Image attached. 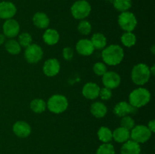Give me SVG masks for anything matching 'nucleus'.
<instances>
[{
    "label": "nucleus",
    "instance_id": "33",
    "mask_svg": "<svg viewBox=\"0 0 155 154\" xmlns=\"http://www.w3.org/2000/svg\"><path fill=\"white\" fill-rule=\"evenodd\" d=\"M98 97H100L101 99L103 100V101H107V100L110 99V98L112 97L111 89L107 88L106 87L100 88L99 95H98Z\"/></svg>",
    "mask_w": 155,
    "mask_h": 154
},
{
    "label": "nucleus",
    "instance_id": "31",
    "mask_svg": "<svg viewBox=\"0 0 155 154\" xmlns=\"http://www.w3.org/2000/svg\"><path fill=\"white\" fill-rule=\"evenodd\" d=\"M120 125L123 128H125L129 131H131L136 125H135V121L133 120L131 116H126L122 117V119L120 121Z\"/></svg>",
    "mask_w": 155,
    "mask_h": 154
},
{
    "label": "nucleus",
    "instance_id": "13",
    "mask_svg": "<svg viewBox=\"0 0 155 154\" xmlns=\"http://www.w3.org/2000/svg\"><path fill=\"white\" fill-rule=\"evenodd\" d=\"M17 12V8L11 2H0V18L5 20L12 19Z\"/></svg>",
    "mask_w": 155,
    "mask_h": 154
},
{
    "label": "nucleus",
    "instance_id": "2",
    "mask_svg": "<svg viewBox=\"0 0 155 154\" xmlns=\"http://www.w3.org/2000/svg\"><path fill=\"white\" fill-rule=\"evenodd\" d=\"M150 67L145 63H141L135 65L131 72V78L133 82L137 85H144L151 78Z\"/></svg>",
    "mask_w": 155,
    "mask_h": 154
},
{
    "label": "nucleus",
    "instance_id": "35",
    "mask_svg": "<svg viewBox=\"0 0 155 154\" xmlns=\"http://www.w3.org/2000/svg\"><path fill=\"white\" fill-rule=\"evenodd\" d=\"M148 129L151 131V132H154L155 131V121L154 120H151L148 122Z\"/></svg>",
    "mask_w": 155,
    "mask_h": 154
},
{
    "label": "nucleus",
    "instance_id": "38",
    "mask_svg": "<svg viewBox=\"0 0 155 154\" xmlns=\"http://www.w3.org/2000/svg\"><path fill=\"white\" fill-rule=\"evenodd\" d=\"M107 2H112L113 3V2H114V0H107Z\"/></svg>",
    "mask_w": 155,
    "mask_h": 154
},
{
    "label": "nucleus",
    "instance_id": "1",
    "mask_svg": "<svg viewBox=\"0 0 155 154\" xmlns=\"http://www.w3.org/2000/svg\"><path fill=\"white\" fill-rule=\"evenodd\" d=\"M101 57L105 64L116 66L120 64L124 59V49L118 45H110L103 49Z\"/></svg>",
    "mask_w": 155,
    "mask_h": 154
},
{
    "label": "nucleus",
    "instance_id": "30",
    "mask_svg": "<svg viewBox=\"0 0 155 154\" xmlns=\"http://www.w3.org/2000/svg\"><path fill=\"white\" fill-rule=\"evenodd\" d=\"M78 31L81 33L82 35H89L92 31V25L90 23L87 21L82 20L78 24Z\"/></svg>",
    "mask_w": 155,
    "mask_h": 154
},
{
    "label": "nucleus",
    "instance_id": "9",
    "mask_svg": "<svg viewBox=\"0 0 155 154\" xmlns=\"http://www.w3.org/2000/svg\"><path fill=\"white\" fill-rule=\"evenodd\" d=\"M121 78L119 74L114 71H107L102 75V82L104 87L110 89H114L120 85Z\"/></svg>",
    "mask_w": 155,
    "mask_h": 154
},
{
    "label": "nucleus",
    "instance_id": "21",
    "mask_svg": "<svg viewBox=\"0 0 155 154\" xmlns=\"http://www.w3.org/2000/svg\"><path fill=\"white\" fill-rule=\"evenodd\" d=\"M90 112L96 118H103L107 114V109L105 104L101 102H95L92 104Z\"/></svg>",
    "mask_w": 155,
    "mask_h": 154
},
{
    "label": "nucleus",
    "instance_id": "7",
    "mask_svg": "<svg viewBox=\"0 0 155 154\" xmlns=\"http://www.w3.org/2000/svg\"><path fill=\"white\" fill-rule=\"evenodd\" d=\"M118 24L124 31L133 32L137 26V19L132 12H121L118 17Z\"/></svg>",
    "mask_w": 155,
    "mask_h": 154
},
{
    "label": "nucleus",
    "instance_id": "5",
    "mask_svg": "<svg viewBox=\"0 0 155 154\" xmlns=\"http://www.w3.org/2000/svg\"><path fill=\"white\" fill-rule=\"evenodd\" d=\"M92 8L90 4L86 0H78L73 4L71 7V14L77 20H83L90 14Z\"/></svg>",
    "mask_w": 155,
    "mask_h": 154
},
{
    "label": "nucleus",
    "instance_id": "3",
    "mask_svg": "<svg viewBox=\"0 0 155 154\" xmlns=\"http://www.w3.org/2000/svg\"><path fill=\"white\" fill-rule=\"evenodd\" d=\"M151 93L145 88H139L133 90L129 96V103L136 109L144 107L151 101Z\"/></svg>",
    "mask_w": 155,
    "mask_h": 154
},
{
    "label": "nucleus",
    "instance_id": "27",
    "mask_svg": "<svg viewBox=\"0 0 155 154\" xmlns=\"http://www.w3.org/2000/svg\"><path fill=\"white\" fill-rule=\"evenodd\" d=\"M113 5L118 11H127L132 7V0H114Z\"/></svg>",
    "mask_w": 155,
    "mask_h": 154
},
{
    "label": "nucleus",
    "instance_id": "14",
    "mask_svg": "<svg viewBox=\"0 0 155 154\" xmlns=\"http://www.w3.org/2000/svg\"><path fill=\"white\" fill-rule=\"evenodd\" d=\"M13 132L18 137L21 138L27 137L31 133V128L27 122L18 121L13 125Z\"/></svg>",
    "mask_w": 155,
    "mask_h": 154
},
{
    "label": "nucleus",
    "instance_id": "26",
    "mask_svg": "<svg viewBox=\"0 0 155 154\" xmlns=\"http://www.w3.org/2000/svg\"><path fill=\"white\" fill-rule=\"evenodd\" d=\"M121 42L126 47H133L136 43V36L133 32H125L121 36Z\"/></svg>",
    "mask_w": 155,
    "mask_h": 154
},
{
    "label": "nucleus",
    "instance_id": "36",
    "mask_svg": "<svg viewBox=\"0 0 155 154\" xmlns=\"http://www.w3.org/2000/svg\"><path fill=\"white\" fill-rule=\"evenodd\" d=\"M5 42V36L4 34L0 33V45L4 44Z\"/></svg>",
    "mask_w": 155,
    "mask_h": 154
},
{
    "label": "nucleus",
    "instance_id": "15",
    "mask_svg": "<svg viewBox=\"0 0 155 154\" xmlns=\"http://www.w3.org/2000/svg\"><path fill=\"white\" fill-rule=\"evenodd\" d=\"M76 49L80 54L83 56H89L94 52L93 45L89 39H83L77 42L76 45Z\"/></svg>",
    "mask_w": 155,
    "mask_h": 154
},
{
    "label": "nucleus",
    "instance_id": "28",
    "mask_svg": "<svg viewBox=\"0 0 155 154\" xmlns=\"http://www.w3.org/2000/svg\"><path fill=\"white\" fill-rule=\"evenodd\" d=\"M96 154H115L114 146L110 143H104L98 148Z\"/></svg>",
    "mask_w": 155,
    "mask_h": 154
},
{
    "label": "nucleus",
    "instance_id": "32",
    "mask_svg": "<svg viewBox=\"0 0 155 154\" xmlns=\"http://www.w3.org/2000/svg\"><path fill=\"white\" fill-rule=\"evenodd\" d=\"M93 71L97 75L102 76V75L107 71V66H106L105 63H101V62H98V63L94 64Z\"/></svg>",
    "mask_w": 155,
    "mask_h": 154
},
{
    "label": "nucleus",
    "instance_id": "24",
    "mask_svg": "<svg viewBox=\"0 0 155 154\" xmlns=\"http://www.w3.org/2000/svg\"><path fill=\"white\" fill-rule=\"evenodd\" d=\"M6 51L11 54L16 55L18 54L21 51V46L20 45L19 42L15 39H9L5 42V45Z\"/></svg>",
    "mask_w": 155,
    "mask_h": 154
},
{
    "label": "nucleus",
    "instance_id": "23",
    "mask_svg": "<svg viewBox=\"0 0 155 154\" xmlns=\"http://www.w3.org/2000/svg\"><path fill=\"white\" fill-rule=\"evenodd\" d=\"M98 137L103 143H110L113 139L112 131L107 127H101L98 131Z\"/></svg>",
    "mask_w": 155,
    "mask_h": 154
},
{
    "label": "nucleus",
    "instance_id": "10",
    "mask_svg": "<svg viewBox=\"0 0 155 154\" xmlns=\"http://www.w3.org/2000/svg\"><path fill=\"white\" fill-rule=\"evenodd\" d=\"M137 110L138 109L133 107L130 103L121 101L115 105L114 113L119 117H124L126 116H130V114H135L137 112Z\"/></svg>",
    "mask_w": 155,
    "mask_h": 154
},
{
    "label": "nucleus",
    "instance_id": "25",
    "mask_svg": "<svg viewBox=\"0 0 155 154\" xmlns=\"http://www.w3.org/2000/svg\"><path fill=\"white\" fill-rule=\"evenodd\" d=\"M30 109L36 113H42L46 110V103L45 101L39 98L33 100L30 104Z\"/></svg>",
    "mask_w": 155,
    "mask_h": 154
},
{
    "label": "nucleus",
    "instance_id": "8",
    "mask_svg": "<svg viewBox=\"0 0 155 154\" xmlns=\"http://www.w3.org/2000/svg\"><path fill=\"white\" fill-rule=\"evenodd\" d=\"M43 56V51L39 45L31 44L26 48L24 57L26 60L30 63H36L40 61Z\"/></svg>",
    "mask_w": 155,
    "mask_h": 154
},
{
    "label": "nucleus",
    "instance_id": "4",
    "mask_svg": "<svg viewBox=\"0 0 155 154\" xmlns=\"http://www.w3.org/2000/svg\"><path fill=\"white\" fill-rule=\"evenodd\" d=\"M47 108L51 113L59 114L68 109V101L66 97L62 95H54L48 99L46 104Z\"/></svg>",
    "mask_w": 155,
    "mask_h": 154
},
{
    "label": "nucleus",
    "instance_id": "22",
    "mask_svg": "<svg viewBox=\"0 0 155 154\" xmlns=\"http://www.w3.org/2000/svg\"><path fill=\"white\" fill-rule=\"evenodd\" d=\"M91 42L95 49H104L107 45V39L104 34L101 33H96L92 36Z\"/></svg>",
    "mask_w": 155,
    "mask_h": 154
},
{
    "label": "nucleus",
    "instance_id": "18",
    "mask_svg": "<svg viewBox=\"0 0 155 154\" xmlns=\"http://www.w3.org/2000/svg\"><path fill=\"white\" fill-rule=\"evenodd\" d=\"M113 139L116 142L120 143H124L130 138V131L123 127H119L116 128L112 132Z\"/></svg>",
    "mask_w": 155,
    "mask_h": 154
},
{
    "label": "nucleus",
    "instance_id": "29",
    "mask_svg": "<svg viewBox=\"0 0 155 154\" xmlns=\"http://www.w3.org/2000/svg\"><path fill=\"white\" fill-rule=\"evenodd\" d=\"M32 36L30 33H23L20 34L18 37V41L20 45L23 48H27L29 45L32 44Z\"/></svg>",
    "mask_w": 155,
    "mask_h": 154
},
{
    "label": "nucleus",
    "instance_id": "16",
    "mask_svg": "<svg viewBox=\"0 0 155 154\" xmlns=\"http://www.w3.org/2000/svg\"><path fill=\"white\" fill-rule=\"evenodd\" d=\"M100 87L94 82H87L83 88L82 93L86 98L89 100H94L99 95Z\"/></svg>",
    "mask_w": 155,
    "mask_h": 154
},
{
    "label": "nucleus",
    "instance_id": "37",
    "mask_svg": "<svg viewBox=\"0 0 155 154\" xmlns=\"http://www.w3.org/2000/svg\"><path fill=\"white\" fill-rule=\"evenodd\" d=\"M154 45H153V46H152V53H153V54H154Z\"/></svg>",
    "mask_w": 155,
    "mask_h": 154
},
{
    "label": "nucleus",
    "instance_id": "20",
    "mask_svg": "<svg viewBox=\"0 0 155 154\" xmlns=\"http://www.w3.org/2000/svg\"><path fill=\"white\" fill-rule=\"evenodd\" d=\"M45 43L48 45H54L58 42L60 36H59L58 32L54 29H48L44 33L42 36Z\"/></svg>",
    "mask_w": 155,
    "mask_h": 154
},
{
    "label": "nucleus",
    "instance_id": "19",
    "mask_svg": "<svg viewBox=\"0 0 155 154\" xmlns=\"http://www.w3.org/2000/svg\"><path fill=\"white\" fill-rule=\"evenodd\" d=\"M33 24L39 29H46L49 25V18L43 12H36L33 17Z\"/></svg>",
    "mask_w": 155,
    "mask_h": 154
},
{
    "label": "nucleus",
    "instance_id": "34",
    "mask_svg": "<svg viewBox=\"0 0 155 154\" xmlns=\"http://www.w3.org/2000/svg\"><path fill=\"white\" fill-rule=\"evenodd\" d=\"M74 51L70 47H66L63 49V51H62V55H63V57L64 60H71L74 57Z\"/></svg>",
    "mask_w": 155,
    "mask_h": 154
},
{
    "label": "nucleus",
    "instance_id": "12",
    "mask_svg": "<svg viewBox=\"0 0 155 154\" xmlns=\"http://www.w3.org/2000/svg\"><path fill=\"white\" fill-rule=\"evenodd\" d=\"M61 66L58 60L55 58H49L43 65V72L48 77L55 76L60 71Z\"/></svg>",
    "mask_w": 155,
    "mask_h": 154
},
{
    "label": "nucleus",
    "instance_id": "6",
    "mask_svg": "<svg viewBox=\"0 0 155 154\" xmlns=\"http://www.w3.org/2000/svg\"><path fill=\"white\" fill-rule=\"evenodd\" d=\"M151 134L152 132L146 125H135L134 128L130 131V138L138 143H144L151 138Z\"/></svg>",
    "mask_w": 155,
    "mask_h": 154
},
{
    "label": "nucleus",
    "instance_id": "17",
    "mask_svg": "<svg viewBox=\"0 0 155 154\" xmlns=\"http://www.w3.org/2000/svg\"><path fill=\"white\" fill-rule=\"evenodd\" d=\"M140 145L133 140H128L121 146L120 154H140Z\"/></svg>",
    "mask_w": 155,
    "mask_h": 154
},
{
    "label": "nucleus",
    "instance_id": "11",
    "mask_svg": "<svg viewBox=\"0 0 155 154\" xmlns=\"http://www.w3.org/2000/svg\"><path fill=\"white\" fill-rule=\"evenodd\" d=\"M3 34L8 38H14L18 35L20 32V25L17 21L14 19L6 20L2 26Z\"/></svg>",
    "mask_w": 155,
    "mask_h": 154
}]
</instances>
